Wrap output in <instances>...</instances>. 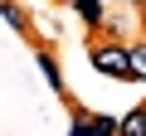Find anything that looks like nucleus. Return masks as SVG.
Wrapping results in <instances>:
<instances>
[{
    "label": "nucleus",
    "mask_w": 146,
    "mask_h": 136,
    "mask_svg": "<svg viewBox=\"0 0 146 136\" xmlns=\"http://www.w3.org/2000/svg\"><path fill=\"white\" fill-rule=\"evenodd\" d=\"M93 68L107 78H131V58L122 44H93Z\"/></svg>",
    "instance_id": "1"
},
{
    "label": "nucleus",
    "mask_w": 146,
    "mask_h": 136,
    "mask_svg": "<svg viewBox=\"0 0 146 136\" xmlns=\"http://www.w3.org/2000/svg\"><path fill=\"white\" fill-rule=\"evenodd\" d=\"M117 136H146V107H131V112L117 121Z\"/></svg>",
    "instance_id": "2"
},
{
    "label": "nucleus",
    "mask_w": 146,
    "mask_h": 136,
    "mask_svg": "<svg viewBox=\"0 0 146 136\" xmlns=\"http://www.w3.org/2000/svg\"><path fill=\"white\" fill-rule=\"evenodd\" d=\"M73 10L83 15V24H102V0H73Z\"/></svg>",
    "instance_id": "3"
},
{
    "label": "nucleus",
    "mask_w": 146,
    "mask_h": 136,
    "mask_svg": "<svg viewBox=\"0 0 146 136\" xmlns=\"http://www.w3.org/2000/svg\"><path fill=\"white\" fill-rule=\"evenodd\" d=\"M127 58H131V78H141V83H146V44H131V49H127Z\"/></svg>",
    "instance_id": "4"
},
{
    "label": "nucleus",
    "mask_w": 146,
    "mask_h": 136,
    "mask_svg": "<svg viewBox=\"0 0 146 136\" xmlns=\"http://www.w3.org/2000/svg\"><path fill=\"white\" fill-rule=\"evenodd\" d=\"M88 126H93V136H117V121L112 117H88Z\"/></svg>",
    "instance_id": "5"
},
{
    "label": "nucleus",
    "mask_w": 146,
    "mask_h": 136,
    "mask_svg": "<svg viewBox=\"0 0 146 136\" xmlns=\"http://www.w3.org/2000/svg\"><path fill=\"white\" fill-rule=\"evenodd\" d=\"M0 15H5V24L25 29V10H20V5H10V0H5V5H0Z\"/></svg>",
    "instance_id": "6"
},
{
    "label": "nucleus",
    "mask_w": 146,
    "mask_h": 136,
    "mask_svg": "<svg viewBox=\"0 0 146 136\" xmlns=\"http://www.w3.org/2000/svg\"><path fill=\"white\" fill-rule=\"evenodd\" d=\"M39 68H44V78H49V88H63V83H58V63H54L49 53H39Z\"/></svg>",
    "instance_id": "7"
},
{
    "label": "nucleus",
    "mask_w": 146,
    "mask_h": 136,
    "mask_svg": "<svg viewBox=\"0 0 146 136\" xmlns=\"http://www.w3.org/2000/svg\"><path fill=\"white\" fill-rule=\"evenodd\" d=\"M68 136H93V126H88V121H83V117H78V126H73V131H68Z\"/></svg>",
    "instance_id": "8"
},
{
    "label": "nucleus",
    "mask_w": 146,
    "mask_h": 136,
    "mask_svg": "<svg viewBox=\"0 0 146 136\" xmlns=\"http://www.w3.org/2000/svg\"><path fill=\"white\" fill-rule=\"evenodd\" d=\"M141 5H146V0H141Z\"/></svg>",
    "instance_id": "9"
}]
</instances>
